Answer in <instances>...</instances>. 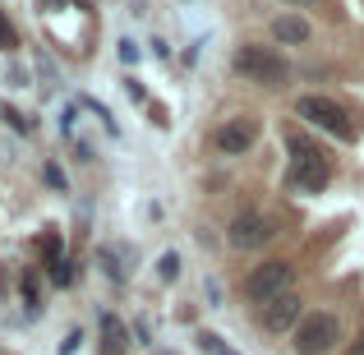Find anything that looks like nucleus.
Segmentation results:
<instances>
[{
    "label": "nucleus",
    "instance_id": "1",
    "mask_svg": "<svg viewBox=\"0 0 364 355\" xmlns=\"http://www.w3.org/2000/svg\"><path fill=\"white\" fill-rule=\"evenodd\" d=\"M235 70L254 83H267V88H282V83L291 79V65L277 51H267V46H240V51H235Z\"/></svg>",
    "mask_w": 364,
    "mask_h": 355
},
{
    "label": "nucleus",
    "instance_id": "2",
    "mask_svg": "<svg viewBox=\"0 0 364 355\" xmlns=\"http://www.w3.org/2000/svg\"><path fill=\"white\" fill-rule=\"evenodd\" d=\"M291 152H295V189L300 194H323L328 189V157L304 139H291Z\"/></svg>",
    "mask_w": 364,
    "mask_h": 355
},
{
    "label": "nucleus",
    "instance_id": "3",
    "mask_svg": "<svg viewBox=\"0 0 364 355\" xmlns=\"http://www.w3.org/2000/svg\"><path fill=\"white\" fill-rule=\"evenodd\" d=\"M291 277H295V267L286 263V258H272V263H263V267H254V272H249L245 291H249V300L267 304V300H277V295L291 291Z\"/></svg>",
    "mask_w": 364,
    "mask_h": 355
},
{
    "label": "nucleus",
    "instance_id": "4",
    "mask_svg": "<svg viewBox=\"0 0 364 355\" xmlns=\"http://www.w3.org/2000/svg\"><path fill=\"white\" fill-rule=\"evenodd\" d=\"M337 332H341V323L332 319V314H304L300 328H295V341H291V346L300 351V355H323L332 341H337Z\"/></svg>",
    "mask_w": 364,
    "mask_h": 355
},
{
    "label": "nucleus",
    "instance_id": "5",
    "mask_svg": "<svg viewBox=\"0 0 364 355\" xmlns=\"http://www.w3.org/2000/svg\"><path fill=\"white\" fill-rule=\"evenodd\" d=\"M295 116L318 124V129H328V134H337V139H350V134H355L350 120H346V111H341L332 97H300L295 102Z\"/></svg>",
    "mask_w": 364,
    "mask_h": 355
},
{
    "label": "nucleus",
    "instance_id": "6",
    "mask_svg": "<svg viewBox=\"0 0 364 355\" xmlns=\"http://www.w3.org/2000/svg\"><path fill=\"white\" fill-rule=\"evenodd\" d=\"M226 240H231L235 249H263L267 240H272V222H267L263 213H240L226 226Z\"/></svg>",
    "mask_w": 364,
    "mask_h": 355
},
{
    "label": "nucleus",
    "instance_id": "7",
    "mask_svg": "<svg viewBox=\"0 0 364 355\" xmlns=\"http://www.w3.org/2000/svg\"><path fill=\"white\" fill-rule=\"evenodd\" d=\"M258 319H263V328L267 332H291V328H300V295H277V300H267V304H258Z\"/></svg>",
    "mask_w": 364,
    "mask_h": 355
},
{
    "label": "nucleus",
    "instance_id": "8",
    "mask_svg": "<svg viewBox=\"0 0 364 355\" xmlns=\"http://www.w3.org/2000/svg\"><path fill=\"white\" fill-rule=\"evenodd\" d=\"M254 139H258V120H249V116H235V120H226L222 129H217V148H222L226 157L254 148Z\"/></svg>",
    "mask_w": 364,
    "mask_h": 355
},
{
    "label": "nucleus",
    "instance_id": "9",
    "mask_svg": "<svg viewBox=\"0 0 364 355\" xmlns=\"http://www.w3.org/2000/svg\"><path fill=\"white\" fill-rule=\"evenodd\" d=\"M272 37L286 46H300V42H309V23L300 14H282V18H272Z\"/></svg>",
    "mask_w": 364,
    "mask_h": 355
},
{
    "label": "nucleus",
    "instance_id": "10",
    "mask_svg": "<svg viewBox=\"0 0 364 355\" xmlns=\"http://www.w3.org/2000/svg\"><path fill=\"white\" fill-rule=\"evenodd\" d=\"M157 277H161V282H176V277H180V254H161L157 258Z\"/></svg>",
    "mask_w": 364,
    "mask_h": 355
},
{
    "label": "nucleus",
    "instance_id": "11",
    "mask_svg": "<svg viewBox=\"0 0 364 355\" xmlns=\"http://www.w3.org/2000/svg\"><path fill=\"white\" fill-rule=\"evenodd\" d=\"M0 120H5V124H9V129H14V134H28V129H33V124H28L23 116H18L14 107H5V102H0Z\"/></svg>",
    "mask_w": 364,
    "mask_h": 355
},
{
    "label": "nucleus",
    "instance_id": "12",
    "mask_svg": "<svg viewBox=\"0 0 364 355\" xmlns=\"http://www.w3.org/2000/svg\"><path fill=\"white\" fill-rule=\"evenodd\" d=\"M102 328H107V341H111V351H120V346H124V328H120L116 319H111V314L102 319Z\"/></svg>",
    "mask_w": 364,
    "mask_h": 355
},
{
    "label": "nucleus",
    "instance_id": "13",
    "mask_svg": "<svg viewBox=\"0 0 364 355\" xmlns=\"http://www.w3.org/2000/svg\"><path fill=\"white\" fill-rule=\"evenodd\" d=\"M14 46H18V33H14V23L0 14V51H14Z\"/></svg>",
    "mask_w": 364,
    "mask_h": 355
},
{
    "label": "nucleus",
    "instance_id": "14",
    "mask_svg": "<svg viewBox=\"0 0 364 355\" xmlns=\"http://www.w3.org/2000/svg\"><path fill=\"white\" fill-rule=\"evenodd\" d=\"M198 346H203L208 355H217V351H226V346H222V337H213V332H198Z\"/></svg>",
    "mask_w": 364,
    "mask_h": 355
},
{
    "label": "nucleus",
    "instance_id": "15",
    "mask_svg": "<svg viewBox=\"0 0 364 355\" xmlns=\"http://www.w3.org/2000/svg\"><path fill=\"white\" fill-rule=\"evenodd\" d=\"M46 185H51V189H65V176H60V166H51V161H46Z\"/></svg>",
    "mask_w": 364,
    "mask_h": 355
},
{
    "label": "nucleus",
    "instance_id": "16",
    "mask_svg": "<svg viewBox=\"0 0 364 355\" xmlns=\"http://www.w3.org/2000/svg\"><path fill=\"white\" fill-rule=\"evenodd\" d=\"M120 60L134 65V60H139V46H134V42H120Z\"/></svg>",
    "mask_w": 364,
    "mask_h": 355
},
{
    "label": "nucleus",
    "instance_id": "17",
    "mask_svg": "<svg viewBox=\"0 0 364 355\" xmlns=\"http://www.w3.org/2000/svg\"><path fill=\"white\" fill-rule=\"evenodd\" d=\"M51 277H55V282L65 286V282H70V263H60V258H55V272H51Z\"/></svg>",
    "mask_w": 364,
    "mask_h": 355
},
{
    "label": "nucleus",
    "instance_id": "18",
    "mask_svg": "<svg viewBox=\"0 0 364 355\" xmlns=\"http://www.w3.org/2000/svg\"><path fill=\"white\" fill-rule=\"evenodd\" d=\"M79 341H83V337H79V332H70V337H65V341H60V355H70L74 346H79Z\"/></svg>",
    "mask_w": 364,
    "mask_h": 355
},
{
    "label": "nucleus",
    "instance_id": "19",
    "mask_svg": "<svg viewBox=\"0 0 364 355\" xmlns=\"http://www.w3.org/2000/svg\"><path fill=\"white\" fill-rule=\"evenodd\" d=\"M350 355H364V337H360V341H355V346H350Z\"/></svg>",
    "mask_w": 364,
    "mask_h": 355
},
{
    "label": "nucleus",
    "instance_id": "20",
    "mask_svg": "<svg viewBox=\"0 0 364 355\" xmlns=\"http://www.w3.org/2000/svg\"><path fill=\"white\" fill-rule=\"evenodd\" d=\"M291 5H309V0H291Z\"/></svg>",
    "mask_w": 364,
    "mask_h": 355
},
{
    "label": "nucleus",
    "instance_id": "21",
    "mask_svg": "<svg viewBox=\"0 0 364 355\" xmlns=\"http://www.w3.org/2000/svg\"><path fill=\"white\" fill-rule=\"evenodd\" d=\"M217 355H235V351H217Z\"/></svg>",
    "mask_w": 364,
    "mask_h": 355
}]
</instances>
